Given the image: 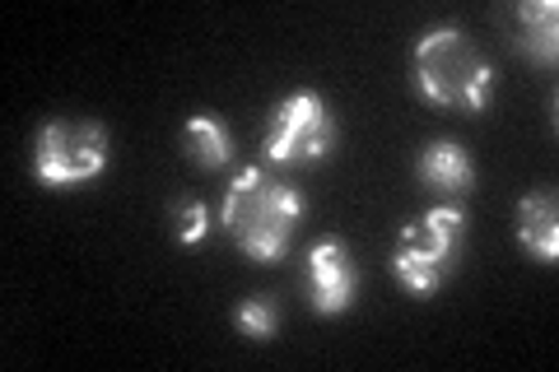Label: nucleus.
<instances>
[{"label":"nucleus","instance_id":"4","mask_svg":"<svg viewBox=\"0 0 559 372\" xmlns=\"http://www.w3.org/2000/svg\"><path fill=\"white\" fill-rule=\"evenodd\" d=\"M108 131L84 117H57L47 121L33 140V177L51 191H70L84 182H98L108 172Z\"/></svg>","mask_w":559,"mask_h":372},{"label":"nucleus","instance_id":"2","mask_svg":"<svg viewBox=\"0 0 559 372\" xmlns=\"http://www.w3.org/2000/svg\"><path fill=\"white\" fill-rule=\"evenodd\" d=\"M415 88L433 108L485 112L489 88H495V65L480 57V47L457 24H439L425 28L415 43Z\"/></svg>","mask_w":559,"mask_h":372},{"label":"nucleus","instance_id":"6","mask_svg":"<svg viewBox=\"0 0 559 372\" xmlns=\"http://www.w3.org/2000/svg\"><path fill=\"white\" fill-rule=\"evenodd\" d=\"M359 271L345 238H322L308 247V303L318 316H341L355 308Z\"/></svg>","mask_w":559,"mask_h":372},{"label":"nucleus","instance_id":"9","mask_svg":"<svg viewBox=\"0 0 559 372\" xmlns=\"http://www.w3.org/2000/svg\"><path fill=\"white\" fill-rule=\"evenodd\" d=\"M518 20V47L527 51L536 65H555L559 57V5L555 0H522L513 10Z\"/></svg>","mask_w":559,"mask_h":372},{"label":"nucleus","instance_id":"11","mask_svg":"<svg viewBox=\"0 0 559 372\" xmlns=\"http://www.w3.org/2000/svg\"><path fill=\"white\" fill-rule=\"evenodd\" d=\"M234 326L248 335V340H271L275 326H280V312L271 298H248V303L234 308Z\"/></svg>","mask_w":559,"mask_h":372},{"label":"nucleus","instance_id":"5","mask_svg":"<svg viewBox=\"0 0 559 372\" xmlns=\"http://www.w3.org/2000/svg\"><path fill=\"white\" fill-rule=\"evenodd\" d=\"M266 164L275 168H312L336 149V117H331L326 98L312 88H294L289 98L275 103V112L261 135Z\"/></svg>","mask_w":559,"mask_h":372},{"label":"nucleus","instance_id":"8","mask_svg":"<svg viewBox=\"0 0 559 372\" xmlns=\"http://www.w3.org/2000/svg\"><path fill=\"white\" fill-rule=\"evenodd\" d=\"M419 182L448 191V196H462V191L476 187V164H471V154L457 145V140H433V145L419 149Z\"/></svg>","mask_w":559,"mask_h":372},{"label":"nucleus","instance_id":"12","mask_svg":"<svg viewBox=\"0 0 559 372\" xmlns=\"http://www.w3.org/2000/svg\"><path fill=\"white\" fill-rule=\"evenodd\" d=\"M173 224H178V242L182 247H197V242H205L215 215H210L205 201H178V205H173Z\"/></svg>","mask_w":559,"mask_h":372},{"label":"nucleus","instance_id":"1","mask_svg":"<svg viewBox=\"0 0 559 372\" xmlns=\"http://www.w3.org/2000/svg\"><path fill=\"white\" fill-rule=\"evenodd\" d=\"M219 224L242 247V256L266 265L289 252V242L304 224V196L280 177H271L261 164H248L234 172L229 191H224Z\"/></svg>","mask_w":559,"mask_h":372},{"label":"nucleus","instance_id":"3","mask_svg":"<svg viewBox=\"0 0 559 372\" xmlns=\"http://www.w3.org/2000/svg\"><path fill=\"white\" fill-rule=\"evenodd\" d=\"M462 242H466V215L457 205H433L425 215L406 219L396 228V247H392V271L401 289L411 298H433L457 271Z\"/></svg>","mask_w":559,"mask_h":372},{"label":"nucleus","instance_id":"7","mask_svg":"<svg viewBox=\"0 0 559 372\" xmlns=\"http://www.w3.org/2000/svg\"><path fill=\"white\" fill-rule=\"evenodd\" d=\"M518 242L522 252L555 265L559 256V205H555V191H532L522 196L518 205Z\"/></svg>","mask_w":559,"mask_h":372},{"label":"nucleus","instance_id":"10","mask_svg":"<svg viewBox=\"0 0 559 372\" xmlns=\"http://www.w3.org/2000/svg\"><path fill=\"white\" fill-rule=\"evenodd\" d=\"M182 149L187 158L197 168H224L234 158V131H229V121L215 117V112H197V117H187V127H182Z\"/></svg>","mask_w":559,"mask_h":372}]
</instances>
